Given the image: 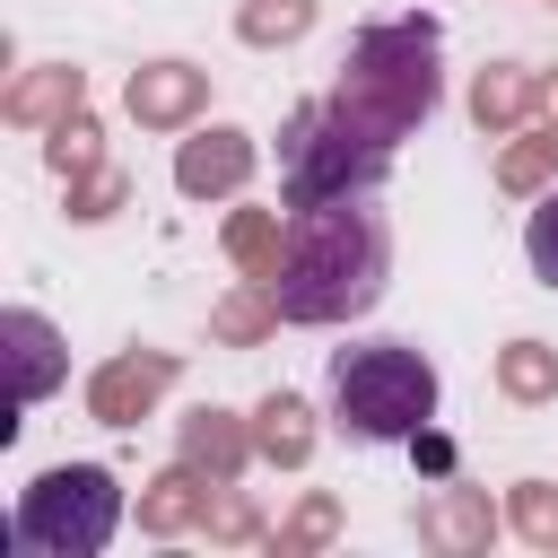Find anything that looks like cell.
I'll return each mask as SVG.
<instances>
[{"label":"cell","instance_id":"11","mask_svg":"<svg viewBox=\"0 0 558 558\" xmlns=\"http://www.w3.org/2000/svg\"><path fill=\"white\" fill-rule=\"evenodd\" d=\"M52 105H78V78H70V70H52V78H35V87H17V96H9V113H17V122L52 113Z\"/></svg>","mask_w":558,"mask_h":558},{"label":"cell","instance_id":"5","mask_svg":"<svg viewBox=\"0 0 558 558\" xmlns=\"http://www.w3.org/2000/svg\"><path fill=\"white\" fill-rule=\"evenodd\" d=\"M122 523V488L96 471V462H70V471H44L17 506V549H44V558H96Z\"/></svg>","mask_w":558,"mask_h":558},{"label":"cell","instance_id":"13","mask_svg":"<svg viewBox=\"0 0 558 558\" xmlns=\"http://www.w3.org/2000/svg\"><path fill=\"white\" fill-rule=\"evenodd\" d=\"M262 418H270V427H262V445H270V453H305V427H296L305 410H296V401H270Z\"/></svg>","mask_w":558,"mask_h":558},{"label":"cell","instance_id":"15","mask_svg":"<svg viewBox=\"0 0 558 558\" xmlns=\"http://www.w3.org/2000/svg\"><path fill=\"white\" fill-rule=\"evenodd\" d=\"M506 384H514V392H541V384H549V357H541V349L523 340V349L506 357Z\"/></svg>","mask_w":558,"mask_h":558},{"label":"cell","instance_id":"1","mask_svg":"<svg viewBox=\"0 0 558 558\" xmlns=\"http://www.w3.org/2000/svg\"><path fill=\"white\" fill-rule=\"evenodd\" d=\"M384 218L357 201H314L288 227V253L270 270V305L288 323H340L384 296Z\"/></svg>","mask_w":558,"mask_h":558},{"label":"cell","instance_id":"2","mask_svg":"<svg viewBox=\"0 0 558 558\" xmlns=\"http://www.w3.org/2000/svg\"><path fill=\"white\" fill-rule=\"evenodd\" d=\"M331 418L357 436V445H401V436H427L436 418V366L401 340H357L331 357Z\"/></svg>","mask_w":558,"mask_h":558},{"label":"cell","instance_id":"17","mask_svg":"<svg viewBox=\"0 0 558 558\" xmlns=\"http://www.w3.org/2000/svg\"><path fill=\"white\" fill-rule=\"evenodd\" d=\"M235 253L244 262H270V218H235Z\"/></svg>","mask_w":558,"mask_h":558},{"label":"cell","instance_id":"3","mask_svg":"<svg viewBox=\"0 0 558 558\" xmlns=\"http://www.w3.org/2000/svg\"><path fill=\"white\" fill-rule=\"evenodd\" d=\"M427 105H436V26H427V17H401V26L357 35L349 78H340V113L366 122V131L392 148Z\"/></svg>","mask_w":558,"mask_h":558},{"label":"cell","instance_id":"4","mask_svg":"<svg viewBox=\"0 0 558 558\" xmlns=\"http://www.w3.org/2000/svg\"><path fill=\"white\" fill-rule=\"evenodd\" d=\"M384 157H392V148H384L366 122H349L340 96L296 105V113H288V140H279V174H288V201H296V209L366 192V183L384 174Z\"/></svg>","mask_w":558,"mask_h":558},{"label":"cell","instance_id":"7","mask_svg":"<svg viewBox=\"0 0 558 558\" xmlns=\"http://www.w3.org/2000/svg\"><path fill=\"white\" fill-rule=\"evenodd\" d=\"M244 166H253L244 131H201V140L174 157V183H183V192H235V183H244Z\"/></svg>","mask_w":558,"mask_h":558},{"label":"cell","instance_id":"8","mask_svg":"<svg viewBox=\"0 0 558 558\" xmlns=\"http://www.w3.org/2000/svg\"><path fill=\"white\" fill-rule=\"evenodd\" d=\"M192 96H201V70H183V61L131 78V113L140 122H174V113H192Z\"/></svg>","mask_w":558,"mask_h":558},{"label":"cell","instance_id":"18","mask_svg":"<svg viewBox=\"0 0 558 558\" xmlns=\"http://www.w3.org/2000/svg\"><path fill=\"white\" fill-rule=\"evenodd\" d=\"M541 166H549V140H532V148H514V157H506V183H532Z\"/></svg>","mask_w":558,"mask_h":558},{"label":"cell","instance_id":"9","mask_svg":"<svg viewBox=\"0 0 558 558\" xmlns=\"http://www.w3.org/2000/svg\"><path fill=\"white\" fill-rule=\"evenodd\" d=\"M157 384H166V366H157V357H140V366H113V375L96 384V410H105V418H122V410H131V401H148Z\"/></svg>","mask_w":558,"mask_h":558},{"label":"cell","instance_id":"16","mask_svg":"<svg viewBox=\"0 0 558 558\" xmlns=\"http://www.w3.org/2000/svg\"><path fill=\"white\" fill-rule=\"evenodd\" d=\"M87 140H96L87 122H61V140H52V166H61V174H70V166H87Z\"/></svg>","mask_w":558,"mask_h":558},{"label":"cell","instance_id":"6","mask_svg":"<svg viewBox=\"0 0 558 558\" xmlns=\"http://www.w3.org/2000/svg\"><path fill=\"white\" fill-rule=\"evenodd\" d=\"M0 340H9V366H17V401H44V392L61 384V340H52V323L17 305V314L0 323Z\"/></svg>","mask_w":558,"mask_h":558},{"label":"cell","instance_id":"14","mask_svg":"<svg viewBox=\"0 0 558 558\" xmlns=\"http://www.w3.org/2000/svg\"><path fill=\"white\" fill-rule=\"evenodd\" d=\"M514 105H523V78H506V70H488V78H480V122H506Z\"/></svg>","mask_w":558,"mask_h":558},{"label":"cell","instance_id":"10","mask_svg":"<svg viewBox=\"0 0 558 558\" xmlns=\"http://www.w3.org/2000/svg\"><path fill=\"white\" fill-rule=\"evenodd\" d=\"M523 253H532V279H541V288H558V192L532 209V227H523Z\"/></svg>","mask_w":558,"mask_h":558},{"label":"cell","instance_id":"12","mask_svg":"<svg viewBox=\"0 0 558 558\" xmlns=\"http://www.w3.org/2000/svg\"><path fill=\"white\" fill-rule=\"evenodd\" d=\"M305 17H314L305 0H279V9H253V17H244V35H253V44H270V35H296Z\"/></svg>","mask_w":558,"mask_h":558}]
</instances>
